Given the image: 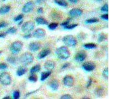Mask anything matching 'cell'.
Here are the masks:
<instances>
[{"instance_id": "obj_1", "label": "cell", "mask_w": 131, "mask_h": 99, "mask_svg": "<svg viewBox=\"0 0 131 99\" xmlns=\"http://www.w3.org/2000/svg\"><path fill=\"white\" fill-rule=\"evenodd\" d=\"M56 53L57 56L60 59H67L70 56V53L68 49L65 46L60 47L56 50Z\"/></svg>"}, {"instance_id": "obj_2", "label": "cell", "mask_w": 131, "mask_h": 99, "mask_svg": "<svg viewBox=\"0 0 131 99\" xmlns=\"http://www.w3.org/2000/svg\"><path fill=\"white\" fill-rule=\"evenodd\" d=\"M34 57L33 55L30 53L26 52L21 55L20 58L21 63L24 65L31 64L33 62Z\"/></svg>"}, {"instance_id": "obj_3", "label": "cell", "mask_w": 131, "mask_h": 99, "mask_svg": "<svg viewBox=\"0 0 131 99\" xmlns=\"http://www.w3.org/2000/svg\"><path fill=\"white\" fill-rule=\"evenodd\" d=\"M62 41L66 45L70 47L75 46L77 43L76 39L72 35H66L63 38Z\"/></svg>"}, {"instance_id": "obj_4", "label": "cell", "mask_w": 131, "mask_h": 99, "mask_svg": "<svg viewBox=\"0 0 131 99\" xmlns=\"http://www.w3.org/2000/svg\"><path fill=\"white\" fill-rule=\"evenodd\" d=\"M23 47V44L20 41H16L11 44L10 47V51L14 54L20 52Z\"/></svg>"}, {"instance_id": "obj_5", "label": "cell", "mask_w": 131, "mask_h": 99, "mask_svg": "<svg viewBox=\"0 0 131 99\" xmlns=\"http://www.w3.org/2000/svg\"><path fill=\"white\" fill-rule=\"evenodd\" d=\"M11 79L8 73L4 72L0 74V83L4 85H9L11 83Z\"/></svg>"}, {"instance_id": "obj_6", "label": "cell", "mask_w": 131, "mask_h": 99, "mask_svg": "<svg viewBox=\"0 0 131 99\" xmlns=\"http://www.w3.org/2000/svg\"><path fill=\"white\" fill-rule=\"evenodd\" d=\"M35 25L32 21H28L25 23L22 26L21 30L23 32L28 33L34 29Z\"/></svg>"}, {"instance_id": "obj_7", "label": "cell", "mask_w": 131, "mask_h": 99, "mask_svg": "<svg viewBox=\"0 0 131 99\" xmlns=\"http://www.w3.org/2000/svg\"><path fill=\"white\" fill-rule=\"evenodd\" d=\"M83 69L87 71H93L96 67L95 64L91 61H87L85 62L82 65Z\"/></svg>"}, {"instance_id": "obj_8", "label": "cell", "mask_w": 131, "mask_h": 99, "mask_svg": "<svg viewBox=\"0 0 131 99\" xmlns=\"http://www.w3.org/2000/svg\"><path fill=\"white\" fill-rule=\"evenodd\" d=\"M63 83L66 86L69 87H71L74 85V79L71 76L67 75L64 78Z\"/></svg>"}, {"instance_id": "obj_9", "label": "cell", "mask_w": 131, "mask_h": 99, "mask_svg": "<svg viewBox=\"0 0 131 99\" xmlns=\"http://www.w3.org/2000/svg\"><path fill=\"white\" fill-rule=\"evenodd\" d=\"M34 7V4L33 2H28L26 3L22 8V11L24 13H28L33 9Z\"/></svg>"}, {"instance_id": "obj_10", "label": "cell", "mask_w": 131, "mask_h": 99, "mask_svg": "<svg viewBox=\"0 0 131 99\" xmlns=\"http://www.w3.org/2000/svg\"><path fill=\"white\" fill-rule=\"evenodd\" d=\"M46 33L45 30L43 29L39 28L35 30L33 32V35L35 38H40L44 37Z\"/></svg>"}, {"instance_id": "obj_11", "label": "cell", "mask_w": 131, "mask_h": 99, "mask_svg": "<svg viewBox=\"0 0 131 99\" xmlns=\"http://www.w3.org/2000/svg\"><path fill=\"white\" fill-rule=\"evenodd\" d=\"M87 57L86 53L84 51H80L77 53L75 55V60L78 62H82L86 59Z\"/></svg>"}, {"instance_id": "obj_12", "label": "cell", "mask_w": 131, "mask_h": 99, "mask_svg": "<svg viewBox=\"0 0 131 99\" xmlns=\"http://www.w3.org/2000/svg\"><path fill=\"white\" fill-rule=\"evenodd\" d=\"M41 44L38 42H33L30 43L29 45V49L32 52H36L40 49Z\"/></svg>"}, {"instance_id": "obj_13", "label": "cell", "mask_w": 131, "mask_h": 99, "mask_svg": "<svg viewBox=\"0 0 131 99\" xmlns=\"http://www.w3.org/2000/svg\"><path fill=\"white\" fill-rule=\"evenodd\" d=\"M44 66L46 70L51 71L55 68V62L52 60H47L45 62Z\"/></svg>"}, {"instance_id": "obj_14", "label": "cell", "mask_w": 131, "mask_h": 99, "mask_svg": "<svg viewBox=\"0 0 131 99\" xmlns=\"http://www.w3.org/2000/svg\"><path fill=\"white\" fill-rule=\"evenodd\" d=\"M70 15L72 17H77L81 16L82 14V11L78 8H73L69 12Z\"/></svg>"}, {"instance_id": "obj_15", "label": "cell", "mask_w": 131, "mask_h": 99, "mask_svg": "<svg viewBox=\"0 0 131 99\" xmlns=\"http://www.w3.org/2000/svg\"><path fill=\"white\" fill-rule=\"evenodd\" d=\"M51 52L50 50L49 49H46L42 50L38 55V58L40 59H42L48 56Z\"/></svg>"}, {"instance_id": "obj_16", "label": "cell", "mask_w": 131, "mask_h": 99, "mask_svg": "<svg viewBox=\"0 0 131 99\" xmlns=\"http://www.w3.org/2000/svg\"><path fill=\"white\" fill-rule=\"evenodd\" d=\"M50 86L53 91H56L58 90L59 87V82L56 80H53L51 81L50 83Z\"/></svg>"}, {"instance_id": "obj_17", "label": "cell", "mask_w": 131, "mask_h": 99, "mask_svg": "<svg viewBox=\"0 0 131 99\" xmlns=\"http://www.w3.org/2000/svg\"><path fill=\"white\" fill-rule=\"evenodd\" d=\"M11 55L9 56L7 58V60L8 62L10 64H14L16 63L18 61V57L15 55V54Z\"/></svg>"}, {"instance_id": "obj_18", "label": "cell", "mask_w": 131, "mask_h": 99, "mask_svg": "<svg viewBox=\"0 0 131 99\" xmlns=\"http://www.w3.org/2000/svg\"><path fill=\"white\" fill-rule=\"evenodd\" d=\"M10 9L9 5H4L0 8V14L3 15L9 12Z\"/></svg>"}, {"instance_id": "obj_19", "label": "cell", "mask_w": 131, "mask_h": 99, "mask_svg": "<svg viewBox=\"0 0 131 99\" xmlns=\"http://www.w3.org/2000/svg\"><path fill=\"white\" fill-rule=\"evenodd\" d=\"M27 71V69L26 68L24 67H20L18 68L17 72V75L19 76H21L24 75Z\"/></svg>"}, {"instance_id": "obj_20", "label": "cell", "mask_w": 131, "mask_h": 99, "mask_svg": "<svg viewBox=\"0 0 131 99\" xmlns=\"http://www.w3.org/2000/svg\"><path fill=\"white\" fill-rule=\"evenodd\" d=\"M35 21L39 25H47L48 24V21L42 17H38L36 18Z\"/></svg>"}, {"instance_id": "obj_21", "label": "cell", "mask_w": 131, "mask_h": 99, "mask_svg": "<svg viewBox=\"0 0 131 99\" xmlns=\"http://www.w3.org/2000/svg\"><path fill=\"white\" fill-rule=\"evenodd\" d=\"M51 71H49L42 72L41 74V81H44L45 80L51 75Z\"/></svg>"}, {"instance_id": "obj_22", "label": "cell", "mask_w": 131, "mask_h": 99, "mask_svg": "<svg viewBox=\"0 0 131 99\" xmlns=\"http://www.w3.org/2000/svg\"><path fill=\"white\" fill-rule=\"evenodd\" d=\"M41 69L40 65L39 64H37L32 67L30 70V73L31 74H34L39 72Z\"/></svg>"}, {"instance_id": "obj_23", "label": "cell", "mask_w": 131, "mask_h": 99, "mask_svg": "<svg viewBox=\"0 0 131 99\" xmlns=\"http://www.w3.org/2000/svg\"><path fill=\"white\" fill-rule=\"evenodd\" d=\"M55 3L63 7H66L68 5V3L65 0H54Z\"/></svg>"}, {"instance_id": "obj_24", "label": "cell", "mask_w": 131, "mask_h": 99, "mask_svg": "<svg viewBox=\"0 0 131 99\" xmlns=\"http://www.w3.org/2000/svg\"><path fill=\"white\" fill-rule=\"evenodd\" d=\"M84 47L87 49H91L96 48L97 47V46L94 43H87L84 45Z\"/></svg>"}, {"instance_id": "obj_25", "label": "cell", "mask_w": 131, "mask_h": 99, "mask_svg": "<svg viewBox=\"0 0 131 99\" xmlns=\"http://www.w3.org/2000/svg\"><path fill=\"white\" fill-rule=\"evenodd\" d=\"M17 31V28H16L14 27H10L7 30L6 33V34H14V33H16Z\"/></svg>"}, {"instance_id": "obj_26", "label": "cell", "mask_w": 131, "mask_h": 99, "mask_svg": "<svg viewBox=\"0 0 131 99\" xmlns=\"http://www.w3.org/2000/svg\"><path fill=\"white\" fill-rule=\"evenodd\" d=\"M98 21H99V20L97 18H92L87 20L86 21L85 23L87 24H92L97 23Z\"/></svg>"}, {"instance_id": "obj_27", "label": "cell", "mask_w": 131, "mask_h": 99, "mask_svg": "<svg viewBox=\"0 0 131 99\" xmlns=\"http://www.w3.org/2000/svg\"><path fill=\"white\" fill-rule=\"evenodd\" d=\"M29 80L31 82H35L38 80V77L36 75L34 74H32L29 78Z\"/></svg>"}, {"instance_id": "obj_28", "label": "cell", "mask_w": 131, "mask_h": 99, "mask_svg": "<svg viewBox=\"0 0 131 99\" xmlns=\"http://www.w3.org/2000/svg\"><path fill=\"white\" fill-rule=\"evenodd\" d=\"M58 26V24L57 23H53L50 24L48 26V28L49 29L51 30H53L55 29Z\"/></svg>"}, {"instance_id": "obj_29", "label": "cell", "mask_w": 131, "mask_h": 99, "mask_svg": "<svg viewBox=\"0 0 131 99\" xmlns=\"http://www.w3.org/2000/svg\"><path fill=\"white\" fill-rule=\"evenodd\" d=\"M78 25L77 24H73L70 25H68L64 27V28L66 29H72L76 27H77Z\"/></svg>"}, {"instance_id": "obj_30", "label": "cell", "mask_w": 131, "mask_h": 99, "mask_svg": "<svg viewBox=\"0 0 131 99\" xmlns=\"http://www.w3.org/2000/svg\"><path fill=\"white\" fill-rule=\"evenodd\" d=\"M106 39V36L105 34L103 33L100 34L99 35V38H98V41L99 43L102 42V41L105 40Z\"/></svg>"}, {"instance_id": "obj_31", "label": "cell", "mask_w": 131, "mask_h": 99, "mask_svg": "<svg viewBox=\"0 0 131 99\" xmlns=\"http://www.w3.org/2000/svg\"><path fill=\"white\" fill-rule=\"evenodd\" d=\"M103 76L106 79H108L109 78V70L108 68L105 69L103 71Z\"/></svg>"}, {"instance_id": "obj_32", "label": "cell", "mask_w": 131, "mask_h": 99, "mask_svg": "<svg viewBox=\"0 0 131 99\" xmlns=\"http://www.w3.org/2000/svg\"><path fill=\"white\" fill-rule=\"evenodd\" d=\"M20 96V92L18 91H14L13 94V98L14 99H19Z\"/></svg>"}, {"instance_id": "obj_33", "label": "cell", "mask_w": 131, "mask_h": 99, "mask_svg": "<svg viewBox=\"0 0 131 99\" xmlns=\"http://www.w3.org/2000/svg\"><path fill=\"white\" fill-rule=\"evenodd\" d=\"M101 10L103 12H108L109 11V6L108 5L106 4L104 5V6L101 8Z\"/></svg>"}, {"instance_id": "obj_34", "label": "cell", "mask_w": 131, "mask_h": 99, "mask_svg": "<svg viewBox=\"0 0 131 99\" xmlns=\"http://www.w3.org/2000/svg\"><path fill=\"white\" fill-rule=\"evenodd\" d=\"M8 26V24L4 21H2L0 22V29L6 27Z\"/></svg>"}, {"instance_id": "obj_35", "label": "cell", "mask_w": 131, "mask_h": 99, "mask_svg": "<svg viewBox=\"0 0 131 99\" xmlns=\"http://www.w3.org/2000/svg\"><path fill=\"white\" fill-rule=\"evenodd\" d=\"M23 17V14H20L14 18V20L16 22L20 21L22 19Z\"/></svg>"}, {"instance_id": "obj_36", "label": "cell", "mask_w": 131, "mask_h": 99, "mask_svg": "<svg viewBox=\"0 0 131 99\" xmlns=\"http://www.w3.org/2000/svg\"><path fill=\"white\" fill-rule=\"evenodd\" d=\"M7 65L5 63H0V70H5L7 69Z\"/></svg>"}, {"instance_id": "obj_37", "label": "cell", "mask_w": 131, "mask_h": 99, "mask_svg": "<svg viewBox=\"0 0 131 99\" xmlns=\"http://www.w3.org/2000/svg\"><path fill=\"white\" fill-rule=\"evenodd\" d=\"M60 99H72V98L70 95L66 94V95H64L62 96Z\"/></svg>"}, {"instance_id": "obj_38", "label": "cell", "mask_w": 131, "mask_h": 99, "mask_svg": "<svg viewBox=\"0 0 131 99\" xmlns=\"http://www.w3.org/2000/svg\"><path fill=\"white\" fill-rule=\"evenodd\" d=\"M71 19H68V20H67L66 21H65L64 22L62 23L61 24V25L64 27L67 25H68L69 24V23H70V21Z\"/></svg>"}, {"instance_id": "obj_39", "label": "cell", "mask_w": 131, "mask_h": 99, "mask_svg": "<svg viewBox=\"0 0 131 99\" xmlns=\"http://www.w3.org/2000/svg\"><path fill=\"white\" fill-rule=\"evenodd\" d=\"M101 18L102 19H104V20L108 21L109 20V15L108 14H104L102 15L101 16Z\"/></svg>"}, {"instance_id": "obj_40", "label": "cell", "mask_w": 131, "mask_h": 99, "mask_svg": "<svg viewBox=\"0 0 131 99\" xmlns=\"http://www.w3.org/2000/svg\"><path fill=\"white\" fill-rule=\"evenodd\" d=\"M70 65V63H69V62H66V63H65V64L62 66V70H65V69H67L68 67H69Z\"/></svg>"}, {"instance_id": "obj_41", "label": "cell", "mask_w": 131, "mask_h": 99, "mask_svg": "<svg viewBox=\"0 0 131 99\" xmlns=\"http://www.w3.org/2000/svg\"><path fill=\"white\" fill-rule=\"evenodd\" d=\"M97 94L98 96H100L102 95L103 93V90L101 89H99L97 91Z\"/></svg>"}, {"instance_id": "obj_42", "label": "cell", "mask_w": 131, "mask_h": 99, "mask_svg": "<svg viewBox=\"0 0 131 99\" xmlns=\"http://www.w3.org/2000/svg\"><path fill=\"white\" fill-rule=\"evenodd\" d=\"M43 8L40 7L38 9V12L39 14H42L43 13Z\"/></svg>"}, {"instance_id": "obj_43", "label": "cell", "mask_w": 131, "mask_h": 99, "mask_svg": "<svg viewBox=\"0 0 131 99\" xmlns=\"http://www.w3.org/2000/svg\"><path fill=\"white\" fill-rule=\"evenodd\" d=\"M92 83V80L91 79H90L87 86V88H88V87L91 86V85Z\"/></svg>"}, {"instance_id": "obj_44", "label": "cell", "mask_w": 131, "mask_h": 99, "mask_svg": "<svg viewBox=\"0 0 131 99\" xmlns=\"http://www.w3.org/2000/svg\"><path fill=\"white\" fill-rule=\"evenodd\" d=\"M31 34H30V33H29V34H25L24 36V38H26V39H29V38H30L31 37Z\"/></svg>"}, {"instance_id": "obj_45", "label": "cell", "mask_w": 131, "mask_h": 99, "mask_svg": "<svg viewBox=\"0 0 131 99\" xmlns=\"http://www.w3.org/2000/svg\"><path fill=\"white\" fill-rule=\"evenodd\" d=\"M6 33H0V38H3L6 36Z\"/></svg>"}, {"instance_id": "obj_46", "label": "cell", "mask_w": 131, "mask_h": 99, "mask_svg": "<svg viewBox=\"0 0 131 99\" xmlns=\"http://www.w3.org/2000/svg\"><path fill=\"white\" fill-rule=\"evenodd\" d=\"M44 1L45 0H37L36 2H37V3L39 4H40L43 3Z\"/></svg>"}, {"instance_id": "obj_47", "label": "cell", "mask_w": 131, "mask_h": 99, "mask_svg": "<svg viewBox=\"0 0 131 99\" xmlns=\"http://www.w3.org/2000/svg\"><path fill=\"white\" fill-rule=\"evenodd\" d=\"M37 91H38V90H36V91H33V92H30V93H28L27 94H26V95H25V96L26 97H28V96H30V95H31V94H33V93H35V92H37Z\"/></svg>"}, {"instance_id": "obj_48", "label": "cell", "mask_w": 131, "mask_h": 99, "mask_svg": "<svg viewBox=\"0 0 131 99\" xmlns=\"http://www.w3.org/2000/svg\"><path fill=\"white\" fill-rule=\"evenodd\" d=\"M79 0H69L70 2L72 3H77Z\"/></svg>"}, {"instance_id": "obj_49", "label": "cell", "mask_w": 131, "mask_h": 99, "mask_svg": "<svg viewBox=\"0 0 131 99\" xmlns=\"http://www.w3.org/2000/svg\"><path fill=\"white\" fill-rule=\"evenodd\" d=\"M10 99V97H9V96H6V97H5L3 98L4 99Z\"/></svg>"}, {"instance_id": "obj_50", "label": "cell", "mask_w": 131, "mask_h": 99, "mask_svg": "<svg viewBox=\"0 0 131 99\" xmlns=\"http://www.w3.org/2000/svg\"><path fill=\"white\" fill-rule=\"evenodd\" d=\"M22 21H20V22L19 23V25H21L22 24Z\"/></svg>"}, {"instance_id": "obj_51", "label": "cell", "mask_w": 131, "mask_h": 99, "mask_svg": "<svg viewBox=\"0 0 131 99\" xmlns=\"http://www.w3.org/2000/svg\"><path fill=\"white\" fill-rule=\"evenodd\" d=\"M97 0V1H102V0Z\"/></svg>"}, {"instance_id": "obj_52", "label": "cell", "mask_w": 131, "mask_h": 99, "mask_svg": "<svg viewBox=\"0 0 131 99\" xmlns=\"http://www.w3.org/2000/svg\"><path fill=\"white\" fill-rule=\"evenodd\" d=\"M1 51H0V55L1 54Z\"/></svg>"}, {"instance_id": "obj_53", "label": "cell", "mask_w": 131, "mask_h": 99, "mask_svg": "<svg viewBox=\"0 0 131 99\" xmlns=\"http://www.w3.org/2000/svg\"><path fill=\"white\" fill-rule=\"evenodd\" d=\"M3 1H5L6 0H3Z\"/></svg>"}]
</instances>
